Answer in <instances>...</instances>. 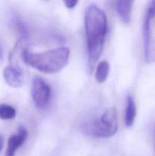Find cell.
Returning <instances> with one entry per match:
<instances>
[{"label": "cell", "mask_w": 155, "mask_h": 156, "mask_svg": "<svg viewBox=\"0 0 155 156\" xmlns=\"http://www.w3.org/2000/svg\"><path fill=\"white\" fill-rule=\"evenodd\" d=\"M27 129L24 126H20L18 133L12 136L8 140L7 149H6V156H15L17 150L24 143L27 137Z\"/></svg>", "instance_id": "8992f818"}, {"label": "cell", "mask_w": 155, "mask_h": 156, "mask_svg": "<svg viewBox=\"0 0 155 156\" xmlns=\"http://www.w3.org/2000/svg\"><path fill=\"white\" fill-rule=\"evenodd\" d=\"M3 77L6 83L13 88H20L24 85V75L22 71L12 66H9L4 69Z\"/></svg>", "instance_id": "52a82bcc"}, {"label": "cell", "mask_w": 155, "mask_h": 156, "mask_svg": "<svg viewBox=\"0 0 155 156\" xmlns=\"http://www.w3.org/2000/svg\"><path fill=\"white\" fill-rule=\"evenodd\" d=\"M2 147H3V138L0 136V152H1V150L2 149Z\"/></svg>", "instance_id": "9a60e30c"}, {"label": "cell", "mask_w": 155, "mask_h": 156, "mask_svg": "<svg viewBox=\"0 0 155 156\" xmlns=\"http://www.w3.org/2000/svg\"><path fill=\"white\" fill-rule=\"evenodd\" d=\"M87 133L97 138H109L115 135L118 129V118L115 108L106 110L98 120L84 126Z\"/></svg>", "instance_id": "3957f363"}, {"label": "cell", "mask_w": 155, "mask_h": 156, "mask_svg": "<svg viewBox=\"0 0 155 156\" xmlns=\"http://www.w3.org/2000/svg\"><path fill=\"white\" fill-rule=\"evenodd\" d=\"M70 50L66 47L52 49L43 53H30L27 49L21 52L25 64L46 74L59 73L68 64Z\"/></svg>", "instance_id": "7a4b0ae2"}, {"label": "cell", "mask_w": 155, "mask_h": 156, "mask_svg": "<svg viewBox=\"0 0 155 156\" xmlns=\"http://www.w3.org/2000/svg\"><path fill=\"white\" fill-rule=\"evenodd\" d=\"M64 4L68 9H73L77 5L78 0H63Z\"/></svg>", "instance_id": "5bb4252c"}, {"label": "cell", "mask_w": 155, "mask_h": 156, "mask_svg": "<svg viewBox=\"0 0 155 156\" xmlns=\"http://www.w3.org/2000/svg\"><path fill=\"white\" fill-rule=\"evenodd\" d=\"M3 58V53H2V49L1 46H0V61L2 60Z\"/></svg>", "instance_id": "2e32d148"}, {"label": "cell", "mask_w": 155, "mask_h": 156, "mask_svg": "<svg viewBox=\"0 0 155 156\" xmlns=\"http://www.w3.org/2000/svg\"><path fill=\"white\" fill-rule=\"evenodd\" d=\"M135 0H115V8L119 17L125 24L131 21L132 11Z\"/></svg>", "instance_id": "ba28073f"}, {"label": "cell", "mask_w": 155, "mask_h": 156, "mask_svg": "<svg viewBox=\"0 0 155 156\" xmlns=\"http://www.w3.org/2000/svg\"><path fill=\"white\" fill-rule=\"evenodd\" d=\"M15 116L16 111L13 107L5 104L0 105V118L2 120H12Z\"/></svg>", "instance_id": "8fae6325"}, {"label": "cell", "mask_w": 155, "mask_h": 156, "mask_svg": "<svg viewBox=\"0 0 155 156\" xmlns=\"http://www.w3.org/2000/svg\"><path fill=\"white\" fill-rule=\"evenodd\" d=\"M84 27L89 67L92 70L102 53L107 31V18L105 12L95 5L88 6L84 14Z\"/></svg>", "instance_id": "6da1fadb"}, {"label": "cell", "mask_w": 155, "mask_h": 156, "mask_svg": "<svg viewBox=\"0 0 155 156\" xmlns=\"http://www.w3.org/2000/svg\"><path fill=\"white\" fill-rule=\"evenodd\" d=\"M109 72V64L107 61L103 60L99 63L96 70V79L99 83H103L106 80Z\"/></svg>", "instance_id": "30bf717a"}, {"label": "cell", "mask_w": 155, "mask_h": 156, "mask_svg": "<svg viewBox=\"0 0 155 156\" xmlns=\"http://www.w3.org/2000/svg\"><path fill=\"white\" fill-rule=\"evenodd\" d=\"M155 18V0H150L147 6V12H146L145 18L151 21Z\"/></svg>", "instance_id": "4fadbf2b"}, {"label": "cell", "mask_w": 155, "mask_h": 156, "mask_svg": "<svg viewBox=\"0 0 155 156\" xmlns=\"http://www.w3.org/2000/svg\"><path fill=\"white\" fill-rule=\"evenodd\" d=\"M150 22V20L144 18L143 24V34L144 59L147 63L152 64L155 62V41L152 39Z\"/></svg>", "instance_id": "5b68a950"}, {"label": "cell", "mask_w": 155, "mask_h": 156, "mask_svg": "<svg viewBox=\"0 0 155 156\" xmlns=\"http://www.w3.org/2000/svg\"><path fill=\"white\" fill-rule=\"evenodd\" d=\"M31 95L36 108L44 109L48 106L50 101L51 89L43 79L36 76L32 82Z\"/></svg>", "instance_id": "277c9868"}, {"label": "cell", "mask_w": 155, "mask_h": 156, "mask_svg": "<svg viewBox=\"0 0 155 156\" xmlns=\"http://www.w3.org/2000/svg\"><path fill=\"white\" fill-rule=\"evenodd\" d=\"M136 117V105L132 96L129 95L127 98L126 114H125V124L127 127H131L134 124Z\"/></svg>", "instance_id": "9c48e42d"}, {"label": "cell", "mask_w": 155, "mask_h": 156, "mask_svg": "<svg viewBox=\"0 0 155 156\" xmlns=\"http://www.w3.org/2000/svg\"><path fill=\"white\" fill-rule=\"evenodd\" d=\"M13 24L15 25V29L22 36V38L25 39L26 37L27 36V30L24 22H22V21L20 18H15L13 21Z\"/></svg>", "instance_id": "7c38bea8"}]
</instances>
